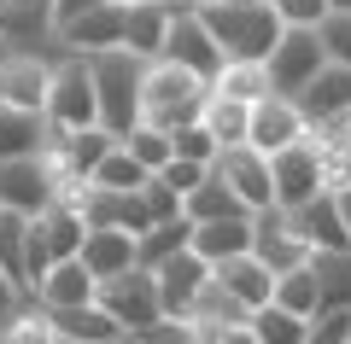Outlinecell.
I'll return each mask as SVG.
<instances>
[{"label": "cell", "instance_id": "6da1fadb", "mask_svg": "<svg viewBox=\"0 0 351 344\" xmlns=\"http://www.w3.org/2000/svg\"><path fill=\"white\" fill-rule=\"evenodd\" d=\"M205 29L217 36V47H223V59H269L281 41V12L269 6V0H211L205 6Z\"/></svg>", "mask_w": 351, "mask_h": 344}, {"label": "cell", "instance_id": "7a4b0ae2", "mask_svg": "<svg viewBox=\"0 0 351 344\" xmlns=\"http://www.w3.org/2000/svg\"><path fill=\"white\" fill-rule=\"evenodd\" d=\"M205 99H211V82H205V76L182 70V64H170V59H152L147 64V88H141V123L176 135L182 123H199Z\"/></svg>", "mask_w": 351, "mask_h": 344}, {"label": "cell", "instance_id": "3957f363", "mask_svg": "<svg viewBox=\"0 0 351 344\" xmlns=\"http://www.w3.org/2000/svg\"><path fill=\"white\" fill-rule=\"evenodd\" d=\"M94 70V94H100V129H112L117 140L141 123V88H147V59H135L129 47L88 53Z\"/></svg>", "mask_w": 351, "mask_h": 344}, {"label": "cell", "instance_id": "277c9868", "mask_svg": "<svg viewBox=\"0 0 351 344\" xmlns=\"http://www.w3.org/2000/svg\"><path fill=\"white\" fill-rule=\"evenodd\" d=\"M41 117H47V129L59 135V146H64V135H82V129L100 123V94H94V70H88L82 53H64L59 59Z\"/></svg>", "mask_w": 351, "mask_h": 344}, {"label": "cell", "instance_id": "5b68a950", "mask_svg": "<svg viewBox=\"0 0 351 344\" xmlns=\"http://www.w3.org/2000/svg\"><path fill=\"white\" fill-rule=\"evenodd\" d=\"M94 304H100L129 339L164 321V297H158V274L152 269H123V274H112V280H100Z\"/></svg>", "mask_w": 351, "mask_h": 344}, {"label": "cell", "instance_id": "8992f818", "mask_svg": "<svg viewBox=\"0 0 351 344\" xmlns=\"http://www.w3.org/2000/svg\"><path fill=\"white\" fill-rule=\"evenodd\" d=\"M269 82H276V94H304V82H311L316 70L328 64V47H322V29H304V24H287L276 41V53H269Z\"/></svg>", "mask_w": 351, "mask_h": 344}, {"label": "cell", "instance_id": "52a82bcc", "mask_svg": "<svg viewBox=\"0 0 351 344\" xmlns=\"http://www.w3.org/2000/svg\"><path fill=\"white\" fill-rule=\"evenodd\" d=\"M269 170H276V204L281 210H299V204H311V198L328 193V181H322V140H316V129H311V140L276 152Z\"/></svg>", "mask_w": 351, "mask_h": 344}, {"label": "cell", "instance_id": "ba28073f", "mask_svg": "<svg viewBox=\"0 0 351 344\" xmlns=\"http://www.w3.org/2000/svg\"><path fill=\"white\" fill-rule=\"evenodd\" d=\"M217 181H228V193L258 216V210H276V170L258 146H223V158L211 163Z\"/></svg>", "mask_w": 351, "mask_h": 344}, {"label": "cell", "instance_id": "9c48e42d", "mask_svg": "<svg viewBox=\"0 0 351 344\" xmlns=\"http://www.w3.org/2000/svg\"><path fill=\"white\" fill-rule=\"evenodd\" d=\"M299 140H311V117H304V105L293 94H269L252 105V135L246 146H258L263 158H276V152L299 146Z\"/></svg>", "mask_w": 351, "mask_h": 344}, {"label": "cell", "instance_id": "30bf717a", "mask_svg": "<svg viewBox=\"0 0 351 344\" xmlns=\"http://www.w3.org/2000/svg\"><path fill=\"white\" fill-rule=\"evenodd\" d=\"M164 59L182 64V70H193V76H205V82H217V70L228 64V59H223V47H217V36L205 29V18H199V12H188V6H176V18H170Z\"/></svg>", "mask_w": 351, "mask_h": 344}, {"label": "cell", "instance_id": "8fae6325", "mask_svg": "<svg viewBox=\"0 0 351 344\" xmlns=\"http://www.w3.org/2000/svg\"><path fill=\"white\" fill-rule=\"evenodd\" d=\"M53 70H59V59L6 47V53H0V99L18 105V111H41V105H47V88H53Z\"/></svg>", "mask_w": 351, "mask_h": 344}, {"label": "cell", "instance_id": "7c38bea8", "mask_svg": "<svg viewBox=\"0 0 351 344\" xmlns=\"http://www.w3.org/2000/svg\"><path fill=\"white\" fill-rule=\"evenodd\" d=\"M53 198H59V187H53L47 158H0V210L41 216Z\"/></svg>", "mask_w": 351, "mask_h": 344}, {"label": "cell", "instance_id": "4fadbf2b", "mask_svg": "<svg viewBox=\"0 0 351 344\" xmlns=\"http://www.w3.org/2000/svg\"><path fill=\"white\" fill-rule=\"evenodd\" d=\"M252 251H258V263H269L276 274H293V269H304V263L316 257V251L299 239V228H293V216L281 204L252 216Z\"/></svg>", "mask_w": 351, "mask_h": 344}, {"label": "cell", "instance_id": "5bb4252c", "mask_svg": "<svg viewBox=\"0 0 351 344\" xmlns=\"http://www.w3.org/2000/svg\"><path fill=\"white\" fill-rule=\"evenodd\" d=\"M152 274H158V297H164V315H170V321H182L193 304H199V292L211 286V263H205L193 246L176 251L170 263H158Z\"/></svg>", "mask_w": 351, "mask_h": 344}, {"label": "cell", "instance_id": "9a60e30c", "mask_svg": "<svg viewBox=\"0 0 351 344\" xmlns=\"http://www.w3.org/2000/svg\"><path fill=\"white\" fill-rule=\"evenodd\" d=\"M123 24H129V6H117V0H100V6H94V12H82L76 18V24H64L59 36V47L64 53H112V47H123Z\"/></svg>", "mask_w": 351, "mask_h": 344}, {"label": "cell", "instance_id": "2e32d148", "mask_svg": "<svg viewBox=\"0 0 351 344\" xmlns=\"http://www.w3.org/2000/svg\"><path fill=\"white\" fill-rule=\"evenodd\" d=\"M293 99L304 105L311 129H334V123H346V117H351V70L328 59L322 70L304 82V94H293Z\"/></svg>", "mask_w": 351, "mask_h": 344}, {"label": "cell", "instance_id": "e0dca14e", "mask_svg": "<svg viewBox=\"0 0 351 344\" xmlns=\"http://www.w3.org/2000/svg\"><path fill=\"white\" fill-rule=\"evenodd\" d=\"M211 280L223 286L228 297H240L246 309L276 304V269L258 263V251H240V257H228V263H211Z\"/></svg>", "mask_w": 351, "mask_h": 344}, {"label": "cell", "instance_id": "ac0fdd59", "mask_svg": "<svg viewBox=\"0 0 351 344\" xmlns=\"http://www.w3.org/2000/svg\"><path fill=\"white\" fill-rule=\"evenodd\" d=\"M287 216H293V228H299V239L311 251H351V228H346V216H339V198L334 193L311 198V204L287 210Z\"/></svg>", "mask_w": 351, "mask_h": 344}, {"label": "cell", "instance_id": "d6986e66", "mask_svg": "<svg viewBox=\"0 0 351 344\" xmlns=\"http://www.w3.org/2000/svg\"><path fill=\"white\" fill-rule=\"evenodd\" d=\"M53 327V339L59 344H123L129 332L117 327L112 315H106L100 304H82V309H41Z\"/></svg>", "mask_w": 351, "mask_h": 344}, {"label": "cell", "instance_id": "ffe728a7", "mask_svg": "<svg viewBox=\"0 0 351 344\" xmlns=\"http://www.w3.org/2000/svg\"><path fill=\"white\" fill-rule=\"evenodd\" d=\"M47 146H59L47 117L41 111H18V105L0 99V158H41Z\"/></svg>", "mask_w": 351, "mask_h": 344}, {"label": "cell", "instance_id": "44dd1931", "mask_svg": "<svg viewBox=\"0 0 351 344\" xmlns=\"http://www.w3.org/2000/svg\"><path fill=\"white\" fill-rule=\"evenodd\" d=\"M94 292H100V280L88 274V263L82 257H64V263H53V269H47L36 304L41 309H82V304H94Z\"/></svg>", "mask_w": 351, "mask_h": 344}, {"label": "cell", "instance_id": "7402d4cb", "mask_svg": "<svg viewBox=\"0 0 351 344\" xmlns=\"http://www.w3.org/2000/svg\"><path fill=\"white\" fill-rule=\"evenodd\" d=\"M170 18L176 6L170 0H147V6H129V24H123V47L135 59H164V36H170Z\"/></svg>", "mask_w": 351, "mask_h": 344}, {"label": "cell", "instance_id": "603a6c76", "mask_svg": "<svg viewBox=\"0 0 351 344\" xmlns=\"http://www.w3.org/2000/svg\"><path fill=\"white\" fill-rule=\"evenodd\" d=\"M135 234H123V228H88V246H82V263L94 280H112V274L135 269Z\"/></svg>", "mask_w": 351, "mask_h": 344}, {"label": "cell", "instance_id": "cb8c5ba5", "mask_svg": "<svg viewBox=\"0 0 351 344\" xmlns=\"http://www.w3.org/2000/svg\"><path fill=\"white\" fill-rule=\"evenodd\" d=\"M193 251L205 263H228L252 251V216H223V222H193Z\"/></svg>", "mask_w": 351, "mask_h": 344}, {"label": "cell", "instance_id": "d4e9b609", "mask_svg": "<svg viewBox=\"0 0 351 344\" xmlns=\"http://www.w3.org/2000/svg\"><path fill=\"white\" fill-rule=\"evenodd\" d=\"M29 222L41 228V239H47V251H53L59 263H64V257H82V246H88V216H82L76 204H47L41 216H29Z\"/></svg>", "mask_w": 351, "mask_h": 344}, {"label": "cell", "instance_id": "484cf974", "mask_svg": "<svg viewBox=\"0 0 351 344\" xmlns=\"http://www.w3.org/2000/svg\"><path fill=\"white\" fill-rule=\"evenodd\" d=\"M211 94L240 99V105H258V99H269V94H276V82H269V64H258V59H228L223 70H217Z\"/></svg>", "mask_w": 351, "mask_h": 344}, {"label": "cell", "instance_id": "4316f807", "mask_svg": "<svg viewBox=\"0 0 351 344\" xmlns=\"http://www.w3.org/2000/svg\"><path fill=\"white\" fill-rule=\"evenodd\" d=\"M24 246H29V216L0 210V274L18 286V297L29 304V274H24Z\"/></svg>", "mask_w": 351, "mask_h": 344}, {"label": "cell", "instance_id": "83f0119b", "mask_svg": "<svg viewBox=\"0 0 351 344\" xmlns=\"http://www.w3.org/2000/svg\"><path fill=\"white\" fill-rule=\"evenodd\" d=\"M199 123L217 135V146H246V135H252V105L211 94V99H205V111H199Z\"/></svg>", "mask_w": 351, "mask_h": 344}, {"label": "cell", "instance_id": "f1b7e54d", "mask_svg": "<svg viewBox=\"0 0 351 344\" xmlns=\"http://www.w3.org/2000/svg\"><path fill=\"white\" fill-rule=\"evenodd\" d=\"M188 246H193V222H188V216L158 222L152 234H141V246H135V269H158V263H170L176 251H188Z\"/></svg>", "mask_w": 351, "mask_h": 344}, {"label": "cell", "instance_id": "f546056e", "mask_svg": "<svg viewBox=\"0 0 351 344\" xmlns=\"http://www.w3.org/2000/svg\"><path fill=\"white\" fill-rule=\"evenodd\" d=\"M246 327L258 332V344H311V315H293V309H281V304L252 309Z\"/></svg>", "mask_w": 351, "mask_h": 344}, {"label": "cell", "instance_id": "4dcf8cb0", "mask_svg": "<svg viewBox=\"0 0 351 344\" xmlns=\"http://www.w3.org/2000/svg\"><path fill=\"white\" fill-rule=\"evenodd\" d=\"M311 274L322 286V309H351V251H316Z\"/></svg>", "mask_w": 351, "mask_h": 344}, {"label": "cell", "instance_id": "1f68e13d", "mask_svg": "<svg viewBox=\"0 0 351 344\" xmlns=\"http://www.w3.org/2000/svg\"><path fill=\"white\" fill-rule=\"evenodd\" d=\"M147 181H152V170H147V163H141L135 152L123 146V140H117V146H112V158H106L100 170H94V187H112V193H141Z\"/></svg>", "mask_w": 351, "mask_h": 344}, {"label": "cell", "instance_id": "d6a6232c", "mask_svg": "<svg viewBox=\"0 0 351 344\" xmlns=\"http://www.w3.org/2000/svg\"><path fill=\"white\" fill-rule=\"evenodd\" d=\"M182 210H188V222H223V216H252V210L240 204L234 193H228V181H217V175H211L205 187H193V193H188V204H182Z\"/></svg>", "mask_w": 351, "mask_h": 344}, {"label": "cell", "instance_id": "836d02e7", "mask_svg": "<svg viewBox=\"0 0 351 344\" xmlns=\"http://www.w3.org/2000/svg\"><path fill=\"white\" fill-rule=\"evenodd\" d=\"M276 304L293 309V315H316V309H322V286H316L311 263L293 269V274H276Z\"/></svg>", "mask_w": 351, "mask_h": 344}, {"label": "cell", "instance_id": "e575fe53", "mask_svg": "<svg viewBox=\"0 0 351 344\" xmlns=\"http://www.w3.org/2000/svg\"><path fill=\"white\" fill-rule=\"evenodd\" d=\"M170 152H176V158H188V163H205V170L223 158V146H217V135H211L205 123H182V129L170 135Z\"/></svg>", "mask_w": 351, "mask_h": 344}, {"label": "cell", "instance_id": "d590c367", "mask_svg": "<svg viewBox=\"0 0 351 344\" xmlns=\"http://www.w3.org/2000/svg\"><path fill=\"white\" fill-rule=\"evenodd\" d=\"M123 146H129V152H135V158H141V163H147V170H152V175H158V170H164V163H170V158H176V152H170V135H164V129H147V123H135V129H129V135H123Z\"/></svg>", "mask_w": 351, "mask_h": 344}, {"label": "cell", "instance_id": "8d00e7d4", "mask_svg": "<svg viewBox=\"0 0 351 344\" xmlns=\"http://www.w3.org/2000/svg\"><path fill=\"white\" fill-rule=\"evenodd\" d=\"M129 344H211V339H205V332L193 327V321H170V315H164L158 327L135 332V339H129Z\"/></svg>", "mask_w": 351, "mask_h": 344}, {"label": "cell", "instance_id": "74e56055", "mask_svg": "<svg viewBox=\"0 0 351 344\" xmlns=\"http://www.w3.org/2000/svg\"><path fill=\"white\" fill-rule=\"evenodd\" d=\"M311 344H351V309H316Z\"/></svg>", "mask_w": 351, "mask_h": 344}, {"label": "cell", "instance_id": "f35d334b", "mask_svg": "<svg viewBox=\"0 0 351 344\" xmlns=\"http://www.w3.org/2000/svg\"><path fill=\"white\" fill-rule=\"evenodd\" d=\"M322 47L334 64H346L351 70V12H328L322 18Z\"/></svg>", "mask_w": 351, "mask_h": 344}, {"label": "cell", "instance_id": "ab89813d", "mask_svg": "<svg viewBox=\"0 0 351 344\" xmlns=\"http://www.w3.org/2000/svg\"><path fill=\"white\" fill-rule=\"evenodd\" d=\"M158 181H164V187H176V193H182V204H188V193L211 181V170H205V163H188V158H170V163L158 170Z\"/></svg>", "mask_w": 351, "mask_h": 344}, {"label": "cell", "instance_id": "60d3db41", "mask_svg": "<svg viewBox=\"0 0 351 344\" xmlns=\"http://www.w3.org/2000/svg\"><path fill=\"white\" fill-rule=\"evenodd\" d=\"M141 198H147L152 222H176V216H188V210H182V193H176V187H164L158 175H152V181L141 187Z\"/></svg>", "mask_w": 351, "mask_h": 344}, {"label": "cell", "instance_id": "b9f144b4", "mask_svg": "<svg viewBox=\"0 0 351 344\" xmlns=\"http://www.w3.org/2000/svg\"><path fill=\"white\" fill-rule=\"evenodd\" d=\"M281 12V24H304V29H322L328 18V0H269Z\"/></svg>", "mask_w": 351, "mask_h": 344}, {"label": "cell", "instance_id": "7bdbcfd3", "mask_svg": "<svg viewBox=\"0 0 351 344\" xmlns=\"http://www.w3.org/2000/svg\"><path fill=\"white\" fill-rule=\"evenodd\" d=\"M94 6H100V0H53V36H59L64 24H76L82 12H94Z\"/></svg>", "mask_w": 351, "mask_h": 344}, {"label": "cell", "instance_id": "ee69618b", "mask_svg": "<svg viewBox=\"0 0 351 344\" xmlns=\"http://www.w3.org/2000/svg\"><path fill=\"white\" fill-rule=\"evenodd\" d=\"M18 309H24V297H18V286L6 280V274H0V321H12Z\"/></svg>", "mask_w": 351, "mask_h": 344}, {"label": "cell", "instance_id": "f6af8a7d", "mask_svg": "<svg viewBox=\"0 0 351 344\" xmlns=\"http://www.w3.org/2000/svg\"><path fill=\"white\" fill-rule=\"evenodd\" d=\"M211 344H258V332H252V327H223Z\"/></svg>", "mask_w": 351, "mask_h": 344}, {"label": "cell", "instance_id": "bcb514c9", "mask_svg": "<svg viewBox=\"0 0 351 344\" xmlns=\"http://www.w3.org/2000/svg\"><path fill=\"white\" fill-rule=\"evenodd\" d=\"M339 198V216H346V228H351V187H346V193H334Z\"/></svg>", "mask_w": 351, "mask_h": 344}, {"label": "cell", "instance_id": "7dc6e473", "mask_svg": "<svg viewBox=\"0 0 351 344\" xmlns=\"http://www.w3.org/2000/svg\"><path fill=\"white\" fill-rule=\"evenodd\" d=\"M170 6H188V12H205V6H211V0H170Z\"/></svg>", "mask_w": 351, "mask_h": 344}, {"label": "cell", "instance_id": "c3c4849f", "mask_svg": "<svg viewBox=\"0 0 351 344\" xmlns=\"http://www.w3.org/2000/svg\"><path fill=\"white\" fill-rule=\"evenodd\" d=\"M328 12H351V0H328Z\"/></svg>", "mask_w": 351, "mask_h": 344}, {"label": "cell", "instance_id": "681fc988", "mask_svg": "<svg viewBox=\"0 0 351 344\" xmlns=\"http://www.w3.org/2000/svg\"><path fill=\"white\" fill-rule=\"evenodd\" d=\"M117 6H147V0H117Z\"/></svg>", "mask_w": 351, "mask_h": 344}, {"label": "cell", "instance_id": "f907efd6", "mask_svg": "<svg viewBox=\"0 0 351 344\" xmlns=\"http://www.w3.org/2000/svg\"><path fill=\"white\" fill-rule=\"evenodd\" d=\"M0 344H6V339H0Z\"/></svg>", "mask_w": 351, "mask_h": 344}]
</instances>
